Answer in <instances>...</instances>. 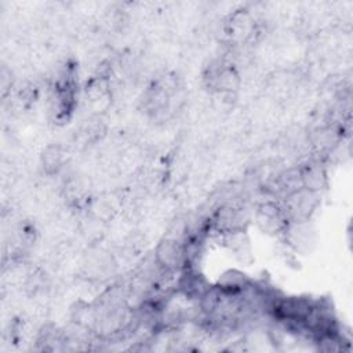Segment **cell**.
<instances>
[{"mask_svg":"<svg viewBox=\"0 0 353 353\" xmlns=\"http://www.w3.org/2000/svg\"><path fill=\"white\" fill-rule=\"evenodd\" d=\"M319 204H320V193L307 190L305 188H301L299 190L288 194L280 201L281 210L288 223L310 221Z\"/></svg>","mask_w":353,"mask_h":353,"instance_id":"6da1fadb","label":"cell"},{"mask_svg":"<svg viewBox=\"0 0 353 353\" xmlns=\"http://www.w3.org/2000/svg\"><path fill=\"white\" fill-rule=\"evenodd\" d=\"M254 221L261 232L270 236L284 233L288 226V221L281 210L280 203L274 201H265L259 204L255 210Z\"/></svg>","mask_w":353,"mask_h":353,"instance_id":"7a4b0ae2","label":"cell"},{"mask_svg":"<svg viewBox=\"0 0 353 353\" xmlns=\"http://www.w3.org/2000/svg\"><path fill=\"white\" fill-rule=\"evenodd\" d=\"M154 261L163 272H172L186 262L185 245L174 237L163 239L154 251Z\"/></svg>","mask_w":353,"mask_h":353,"instance_id":"3957f363","label":"cell"},{"mask_svg":"<svg viewBox=\"0 0 353 353\" xmlns=\"http://www.w3.org/2000/svg\"><path fill=\"white\" fill-rule=\"evenodd\" d=\"M302 186L307 190L320 193L328 185V174L319 160H310L299 167Z\"/></svg>","mask_w":353,"mask_h":353,"instance_id":"277c9868","label":"cell"},{"mask_svg":"<svg viewBox=\"0 0 353 353\" xmlns=\"http://www.w3.org/2000/svg\"><path fill=\"white\" fill-rule=\"evenodd\" d=\"M255 25L247 11H237L229 17L226 22V33L232 40L245 41L254 33Z\"/></svg>","mask_w":353,"mask_h":353,"instance_id":"5b68a950","label":"cell"},{"mask_svg":"<svg viewBox=\"0 0 353 353\" xmlns=\"http://www.w3.org/2000/svg\"><path fill=\"white\" fill-rule=\"evenodd\" d=\"M211 285L205 281V279L193 270H186L179 281V290L186 298L190 299H200L201 295L210 288Z\"/></svg>","mask_w":353,"mask_h":353,"instance_id":"8992f818","label":"cell"},{"mask_svg":"<svg viewBox=\"0 0 353 353\" xmlns=\"http://www.w3.org/2000/svg\"><path fill=\"white\" fill-rule=\"evenodd\" d=\"M65 161V152L59 145H50L41 154V163L48 174H57Z\"/></svg>","mask_w":353,"mask_h":353,"instance_id":"52a82bcc","label":"cell"}]
</instances>
